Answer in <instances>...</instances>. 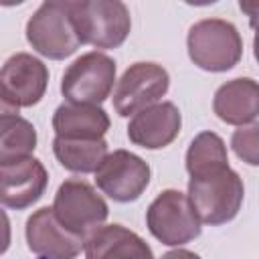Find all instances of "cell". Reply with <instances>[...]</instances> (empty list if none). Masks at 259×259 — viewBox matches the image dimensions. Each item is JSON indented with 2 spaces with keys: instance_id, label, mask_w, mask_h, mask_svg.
Instances as JSON below:
<instances>
[{
  "instance_id": "obj_7",
  "label": "cell",
  "mask_w": 259,
  "mask_h": 259,
  "mask_svg": "<svg viewBox=\"0 0 259 259\" xmlns=\"http://www.w3.org/2000/svg\"><path fill=\"white\" fill-rule=\"evenodd\" d=\"M115 61L101 53L89 51L77 57L61 77V93L67 103L101 105L115 83Z\"/></svg>"
},
{
  "instance_id": "obj_6",
  "label": "cell",
  "mask_w": 259,
  "mask_h": 259,
  "mask_svg": "<svg viewBox=\"0 0 259 259\" xmlns=\"http://www.w3.org/2000/svg\"><path fill=\"white\" fill-rule=\"evenodd\" d=\"M146 227L154 239L168 247H182L200 237V221L188 196L176 188L162 190L146 210Z\"/></svg>"
},
{
  "instance_id": "obj_18",
  "label": "cell",
  "mask_w": 259,
  "mask_h": 259,
  "mask_svg": "<svg viewBox=\"0 0 259 259\" xmlns=\"http://www.w3.org/2000/svg\"><path fill=\"white\" fill-rule=\"evenodd\" d=\"M53 154L59 164L75 174H91L99 168L101 160L107 156V142L99 140H53Z\"/></svg>"
},
{
  "instance_id": "obj_17",
  "label": "cell",
  "mask_w": 259,
  "mask_h": 259,
  "mask_svg": "<svg viewBox=\"0 0 259 259\" xmlns=\"http://www.w3.org/2000/svg\"><path fill=\"white\" fill-rule=\"evenodd\" d=\"M36 130L26 117L18 113L0 115V166L30 158L36 150Z\"/></svg>"
},
{
  "instance_id": "obj_19",
  "label": "cell",
  "mask_w": 259,
  "mask_h": 259,
  "mask_svg": "<svg viewBox=\"0 0 259 259\" xmlns=\"http://www.w3.org/2000/svg\"><path fill=\"white\" fill-rule=\"evenodd\" d=\"M229 166L225 140L214 132H200L186 150V172L190 178Z\"/></svg>"
},
{
  "instance_id": "obj_15",
  "label": "cell",
  "mask_w": 259,
  "mask_h": 259,
  "mask_svg": "<svg viewBox=\"0 0 259 259\" xmlns=\"http://www.w3.org/2000/svg\"><path fill=\"white\" fill-rule=\"evenodd\" d=\"M85 259H154L152 247L123 225H101L83 243Z\"/></svg>"
},
{
  "instance_id": "obj_10",
  "label": "cell",
  "mask_w": 259,
  "mask_h": 259,
  "mask_svg": "<svg viewBox=\"0 0 259 259\" xmlns=\"http://www.w3.org/2000/svg\"><path fill=\"white\" fill-rule=\"evenodd\" d=\"M49 87L47 65L30 53H14L0 67V91L16 107L36 105Z\"/></svg>"
},
{
  "instance_id": "obj_3",
  "label": "cell",
  "mask_w": 259,
  "mask_h": 259,
  "mask_svg": "<svg viewBox=\"0 0 259 259\" xmlns=\"http://www.w3.org/2000/svg\"><path fill=\"white\" fill-rule=\"evenodd\" d=\"M190 61L208 73H225L239 65L243 38L237 26L225 18H202L194 22L186 36Z\"/></svg>"
},
{
  "instance_id": "obj_11",
  "label": "cell",
  "mask_w": 259,
  "mask_h": 259,
  "mask_svg": "<svg viewBox=\"0 0 259 259\" xmlns=\"http://www.w3.org/2000/svg\"><path fill=\"white\" fill-rule=\"evenodd\" d=\"M47 184L49 172L34 156L10 166H0V204L12 210H24L40 200Z\"/></svg>"
},
{
  "instance_id": "obj_14",
  "label": "cell",
  "mask_w": 259,
  "mask_h": 259,
  "mask_svg": "<svg viewBox=\"0 0 259 259\" xmlns=\"http://www.w3.org/2000/svg\"><path fill=\"white\" fill-rule=\"evenodd\" d=\"M214 115L229 125H251L259 115V87L251 77H237L223 83L212 97Z\"/></svg>"
},
{
  "instance_id": "obj_5",
  "label": "cell",
  "mask_w": 259,
  "mask_h": 259,
  "mask_svg": "<svg viewBox=\"0 0 259 259\" xmlns=\"http://www.w3.org/2000/svg\"><path fill=\"white\" fill-rule=\"evenodd\" d=\"M26 40L42 57L63 61L71 57L81 40L75 32L69 0L42 2L26 22Z\"/></svg>"
},
{
  "instance_id": "obj_20",
  "label": "cell",
  "mask_w": 259,
  "mask_h": 259,
  "mask_svg": "<svg viewBox=\"0 0 259 259\" xmlns=\"http://www.w3.org/2000/svg\"><path fill=\"white\" fill-rule=\"evenodd\" d=\"M257 123L245 125L241 130H237L231 138V146L235 150V154L247 162L249 166H257L259 164V154H257Z\"/></svg>"
},
{
  "instance_id": "obj_16",
  "label": "cell",
  "mask_w": 259,
  "mask_h": 259,
  "mask_svg": "<svg viewBox=\"0 0 259 259\" xmlns=\"http://www.w3.org/2000/svg\"><path fill=\"white\" fill-rule=\"evenodd\" d=\"M53 130L65 140H99L107 134L111 121L101 105L61 103L53 113Z\"/></svg>"
},
{
  "instance_id": "obj_22",
  "label": "cell",
  "mask_w": 259,
  "mask_h": 259,
  "mask_svg": "<svg viewBox=\"0 0 259 259\" xmlns=\"http://www.w3.org/2000/svg\"><path fill=\"white\" fill-rule=\"evenodd\" d=\"M160 259H200V255H196L194 251H188V249H174V251H168L164 253Z\"/></svg>"
},
{
  "instance_id": "obj_13",
  "label": "cell",
  "mask_w": 259,
  "mask_h": 259,
  "mask_svg": "<svg viewBox=\"0 0 259 259\" xmlns=\"http://www.w3.org/2000/svg\"><path fill=\"white\" fill-rule=\"evenodd\" d=\"M182 127L180 109L172 101H158L138 111L127 123V138L134 146L162 150L170 146Z\"/></svg>"
},
{
  "instance_id": "obj_21",
  "label": "cell",
  "mask_w": 259,
  "mask_h": 259,
  "mask_svg": "<svg viewBox=\"0 0 259 259\" xmlns=\"http://www.w3.org/2000/svg\"><path fill=\"white\" fill-rule=\"evenodd\" d=\"M12 243V227H10V219L6 214V210L0 206V255H4L8 251Z\"/></svg>"
},
{
  "instance_id": "obj_2",
  "label": "cell",
  "mask_w": 259,
  "mask_h": 259,
  "mask_svg": "<svg viewBox=\"0 0 259 259\" xmlns=\"http://www.w3.org/2000/svg\"><path fill=\"white\" fill-rule=\"evenodd\" d=\"M69 10L81 45L117 49L130 36V8L119 0H69Z\"/></svg>"
},
{
  "instance_id": "obj_1",
  "label": "cell",
  "mask_w": 259,
  "mask_h": 259,
  "mask_svg": "<svg viewBox=\"0 0 259 259\" xmlns=\"http://www.w3.org/2000/svg\"><path fill=\"white\" fill-rule=\"evenodd\" d=\"M186 196L200 223L219 227L239 214L245 198V184L231 166H225L190 178Z\"/></svg>"
},
{
  "instance_id": "obj_23",
  "label": "cell",
  "mask_w": 259,
  "mask_h": 259,
  "mask_svg": "<svg viewBox=\"0 0 259 259\" xmlns=\"http://www.w3.org/2000/svg\"><path fill=\"white\" fill-rule=\"evenodd\" d=\"M20 111V107H16L2 91H0V115H4V113H18Z\"/></svg>"
},
{
  "instance_id": "obj_8",
  "label": "cell",
  "mask_w": 259,
  "mask_h": 259,
  "mask_svg": "<svg viewBox=\"0 0 259 259\" xmlns=\"http://www.w3.org/2000/svg\"><path fill=\"white\" fill-rule=\"evenodd\" d=\"M170 87L168 71L150 61L130 65L113 89V109L119 117L136 115L138 111L158 103Z\"/></svg>"
},
{
  "instance_id": "obj_4",
  "label": "cell",
  "mask_w": 259,
  "mask_h": 259,
  "mask_svg": "<svg viewBox=\"0 0 259 259\" xmlns=\"http://www.w3.org/2000/svg\"><path fill=\"white\" fill-rule=\"evenodd\" d=\"M51 208L57 223L83 241L109 217V206L103 196L81 178H67L57 188Z\"/></svg>"
},
{
  "instance_id": "obj_12",
  "label": "cell",
  "mask_w": 259,
  "mask_h": 259,
  "mask_svg": "<svg viewBox=\"0 0 259 259\" xmlns=\"http://www.w3.org/2000/svg\"><path fill=\"white\" fill-rule=\"evenodd\" d=\"M24 235L28 249L42 259H75L85 243L57 223L51 206H42L26 219Z\"/></svg>"
},
{
  "instance_id": "obj_9",
  "label": "cell",
  "mask_w": 259,
  "mask_h": 259,
  "mask_svg": "<svg viewBox=\"0 0 259 259\" xmlns=\"http://www.w3.org/2000/svg\"><path fill=\"white\" fill-rule=\"evenodd\" d=\"M97 188L113 202L138 200L150 184V164L130 150H113L93 172Z\"/></svg>"
}]
</instances>
